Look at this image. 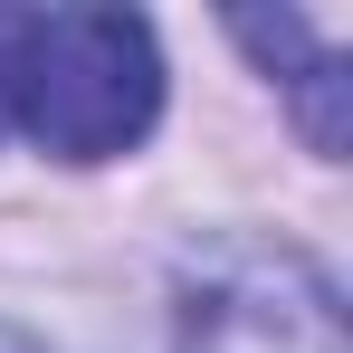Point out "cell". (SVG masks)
Wrapping results in <instances>:
<instances>
[{"instance_id":"obj_1","label":"cell","mask_w":353,"mask_h":353,"mask_svg":"<svg viewBox=\"0 0 353 353\" xmlns=\"http://www.w3.org/2000/svg\"><path fill=\"white\" fill-rule=\"evenodd\" d=\"M163 115V48L134 10H19L10 124L58 163H115Z\"/></svg>"},{"instance_id":"obj_2","label":"cell","mask_w":353,"mask_h":353,"mask_svg":"<svg viewBox=\"0 0 353 353\" xmlns=\"http://www.w3.org/2000/svg\"><path fill=\"white\" fill-rule=\"evenodd\" d=\"M181 353H353L344 296L287 239H220L181 268Z\"/></svg>"},{"instance_id":"obj_3","label":"cell","mask_w":353,"mask_h":353,"mask_svg":"<svg viewBox=\"0 0 353 353\" xmlns=\"http://www.w3.org/2000/svg\"><path fill=\"white\" fill-rule=\"evenodd\" d=\"M230 39L268 67V77H287L305 143L334 163V153H344V86H353V77H344V48H334V39H315L296 10H277V19H258V10H248V19H230Z\"/></svg>"},{"instance_id":"obj_4","label":"cell","mask_w":353,"mask_h":353,"mask_svg":"<svg viewBox=\"0 0 353 353\" xmlns=\"http://www.w3.org/2000/svg\"><path fill=\"white\" fill-rule=\"evenodd\" d=\"M10 29H19V10H0V134H10Z\"/></svg>"},{"instance_id":"obj_5","label":"cell","mask_w":353,"mask_h":353,"mask_svg":"<svg viewBox=\"0 0 353 353\" xmlns=\"http://www.w3.org/2000/svg\"><path fill=\"white\" fill-rule=\"evenodd\" d=\"M0 353H48L39 334H19V325H0Z\"/></svg>"}]
</instances>
